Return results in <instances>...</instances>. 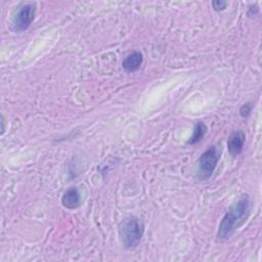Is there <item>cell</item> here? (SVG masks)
<instances>
[{
    "mask_svg": "<svg viewBox=\"0 0 262 262\" xmlns=\"http://www.w3.org/2000/svg\"><path fill=\"white\" fill-rule=\"evenodd\" d=\"M252 204L248 194H243L235 203H233L221 219L218 229V239H228L238 227H241L251 214Z\"/></svg>",
    "mask_w": 262,
    "mask_h": 262,
    "instance_id": "cell-1",
    "label": "cell"
},
{
    "mask_svg": "<svg viewBox=\"0 0 262 262\" xmlns=\"http://www.w3.org/2000/svg\"><path fill=\"white\" fill-rule=\"evenodd\" d=\"M118 233L123 247L127 250L135 249L144 233V225L136 216L124 218L118 225Z\"/></svg>",
    "mask_w": 262,
    "mask_h": 262,
    "instance_id": "cell-2",
    "label": "cell"
},
{
    "mask_svg": "<svg viewBox=\"0 0 262 262\" xmlns=\"http://www.w3.org/2000/svg\"><path fill=\"white\" fill-rule=\"evenodd\" d=\"M220 154L215 145L209 146L199 158L198 160V173L196 178L200 180H207L209 179L219 162Z\"/></svg>",
    "mask_w": 262,
    "mask_h": 262,
    "instance_id": "cell-3",
    "label": "cell"
},
{
    "mask_svg": "<svg viewBox=\"0 0 262 262\" xmlns=\"http://www.w3.org/2000/svg\"><path fill=\"white\" fill-rule=\"evenodd\" d=\"M36 9H37V6L35 2L23 3L18 7L16 13L12 18V21H11L12 31L19 33L28 30L35 19Z\"/></svg>",
    "mask_w": 262,
    "mask_h": 262,
    "instance_id": "cell-4",
    "label": "cell"
},
{
    "mask_svg": "<svg viewBox=\"0 0 262 262\" xmlns=\"http://www.w3.org/2000/svg\"><path fill=\"white\" fill-rule=\"evenodd\" d=\"M246 134L242 130L233 131L227 139V149L232 158L238 157L245 147Z\"/></svg>",
    "mask_w": 262,
    "mask_h": 262,
    "instance_id": "cell-5",
    "label": "cell"
},
{
    "mask_svg": "<svg viewBox=\"0 0 262 262\" xmlns=\"http://www.w3.org/2000/svg\"><path fill=\"white\" fill-rule=\"evenodd\" d=\"M61 205L70 210H74L81 205V194L76 186L69 187L61 196Z\"/></svg>",
    "mask_w": 262,
    "mask_h": 262,
    "instance_id": "cell-6",
    "label": "cell"
},
{
    "mask_svg": "<svg viewBox=\"0 0 262 262\" xmlns=\"http://www.w3.org/2000/svg\"><path fill=\"white\" fill-rule=\"evenodd\" d=\"M142 62H143L142 53L139 51H133L123 59L122 68L128 73H133L139 70Z\"/></svg>",
    "mask_w": 262,
    "mask_h": 262,
    "instance_id": "cell-7",
    "label": "cell"
},
{
    "mask_svg": "<svg viewBox=\"0 0 262 262\" xmlns=\"http://www.w3.org/2000/svg\"><path fill=\"white\" fill-rule=\"evenodd\" d=\"M207 125L203 122H198L195 125H194V128H193V131H192V134L190 136V138L188 139L187 143L188 144H195L198 142H200L203 137L206 135L207 133Z\"/></svg>",
    "mask_w": 262,
    "mask_h": 262,
    "instance_id": "cell-8",
    "label": "cell"
},
{
    "mask_svg": "<svg viewBox=\"0 0 262 262\" xmlns=\"http://www.w3.org/2000/svg\"><path fill=\"white\" fill-rule=\"evenodd\" d=\"M253 110V103L248 101L246 103H244L241 107H239V115L242 118H248Z\"/></svg>",
    "mask_w": 262,
    "mask_h": 262,
    "instance_id": "cell-9",
    "label": "cell"
},
{
    "mask_svg": "<svg viewBox=\"0 0 262 262\" xmlns=\"http://www.w3.org/2000/svg\"><path fill=\"white\" fill-rule=\"evenodd\" d=\"M211 5L215 11H222L226 9V7L228 6V2L224 0H214L211 2Z\"/></svg>",
    "mask_w": 262,
    "mask_h": 262,
    "instance_id": "cell-10",
    "label": "cell"
}]
</instances>
